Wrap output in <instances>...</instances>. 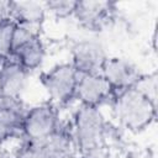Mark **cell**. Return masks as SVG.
I'll return each instance as SVG.
<instances>
[{
    "label": "cell",
    "mask_w": 158,
    "mask_h": 158,
    "mask_svg": "<svg viewBox=\"0 0 158 158\" xmlns=\"http://www.w3.org/2000/svg\"><path fill=\"white\" fill-rule=\"evenodd\" d=\"M57 126L58 116L56 109L49 104H42L25 114L22 132L30 139L42 141L53 136Z\"/></svg>",
    "instance_id": "obj_5"
},
{
    "label": "cell",
    "mask_w": 158,
    "mask_h": 158,
    "mask_svg": "<svg viewBox=\"0 0 158 158\" xmlns=\"http://www.w3.org/2000/svg\"><path fill=\"white\" fill-rule=\"evenodd\" d=\"M6 19H11V14H10V2H4L0 1V22L6 20Z\"/></svg>",
    "instance_id": "obj_15"
},
{
    "label": "cell",
    "mask_w": 158,
    "mask_h": 158,
    "mask_svg": "<svg viewBox=\"0 0 158 158\" xmlns=\"http://www.w3.org/2000/svg\"><path fill=\"white\" fill-rule=\"evenodd\" d=\"M75 137L83 149H91L102 138L105 122L98 107L81 106L75 115Z\"/></svg>",
    "instance_id": "obj_3"
},
{
    "label": "cell",
    "mask_w": 158,
    "mask_h": 158,
    "mask_svg": "<svg viewBox=\"0 0 158 158\" xmlns=\"http://www.w3.org/2000/svg\"><path fill=\"white\" fill-rule=\"evenodd\" d=\"M27 73L14 58H7L0 69V94L17 99L26 85Z\"/></svg>",
    "instance_id": "obj_8"
},
{
    "label": "cell",
    "mask_w": 158,
    "mask_h": 158,
    "mask_svg": "<svg viewBox=\"0 0 158 158\" xmlns=\"http://www.w3.org/2000/svg\"><path fill=\"white\" fill-rule=\"evenodd\" d=\"M10 14L15 22L40 26L44 19V7L35 1L10 2Z\"/></svg>",
    "instance_id": "obj_11"
},
{
    "label": "cell",
    "mask_w": 158,
    "mask_h": 158,
    "mask_svg": "<svg viewBox=\"0 0 158 158\" xmlns=\"http://www.w3.org/2000/svg\"><path fill=\"white\" fill-rule=\"evenodd\" d=\"M78 80V72L69 63L54 65L42 75V84L52 100L67 102L74 98Z\"/></svg>",
    "instance_id": "obj_2"
},
{
    "label": "cell",
    "mask_w": 158,
    "mask_h": 158,
    "mask_svg": "<svg viewBox=\"0 0 158 158\" xmlns=\"http://www.w3.org/2000/svg\"><path fill=\"white\" fill-rule=\"evenodd\" d=\"M77 1H49L47 7L58 17H67L74 14Z\"/></svg>",
    "instance_id": "obj_14"
},
{
    "label": "cell",
    "mask_w": 158,
    "mask_h": 158,
    "mask_svg": "<svg viewBox=\"0 0 158 158\" xmlns=\"http://www.w3.org/2000/svg\"><path fill=\"white\" fill-rule=\"evenodd\" d=\"M101 74L115 93L135 88L142 77L132 63L122 58H107L102 65Z\"/></svg>",
    "instance_id": "obj_6"
},
{
    "label": "cell",
    "mask_w": 158,
    "mask_h": 158,
    "mask_svg": "<svg viewBox=\"0 0 158 158\" xmlns=\"http://www.w3.org/2000/svg\"><path fill=\"white\" fill-rule=\"evenodd\" d=\"M11 58H14L27 72L37 69L42 64L44 58V46L40 36L30 40L28 42L15 49L11 54Z\"/></svg>",
    "instance_id": "obj_9"
},
{
    "label": "cell",
    "mask_w": 158,
    "mask_h": 158,
    "mask_svg": "<svg viewBox=\"0 0 158 158\" xmlns=\"http://www.w3.org/2000/svg\"><path fill=\"white\" fill-rule=\"evenodd\" d=\"M25 114L21 106H9L0 109V141L15 136L22 131Z\"/></svg>",
    "instance_id": "obj_12"
},
{
    "label": "cell",
    "mask_w": 158,
    "mask_h": 158,
    "mask_svg": "<svg viewBox=\"0 0 158 158\" xmlns=\"http://www.w3.org/2000/svg\"><path fill=\"white\" fill-rule=\"evenodd\" d=\"M104 48L94 41H81L73 48V67L78 73L98 74L101 73L106 60Z\"/></svg>",
    "instance_id": "obj_7"
},
{
    "label": "cell",
    "mask_w": 158,
    "mask_h": 158,
    "mask_svg": "<svg viewBox=\"0 0 158 158\" xmlns=\"http://www.w3.org/2000/svg\"><path fill=\"white\" fill-rule=\"evenodd\" d=\"M114 107L121 123L135 131L146 128L156 117V104L136 88L117 91Z\"/></svg>",
    "instance_id": "obj_1"
},
{
    "label": "cell",
    "mask_w": 158,
    "mask_h": 158,
    "mask_svg": "<svg viewBox=\"0 0 158 158\" xmlns=\"http://www.w3.org/2000/svg\"><path fill=\"white\" fill-rule=\"evenodd\" d=\"M111 4L99 1H77L74 15L86 27H96L102 23L110 11Z\"/></svg>",
    "instance_id": "obj_10"
},
{
    "label": "cell",
    "mask_w": 158,
    "mask_h": 158,
    "mask_svg": "<svg viewBox=\"0 0 158 158\" xmlns=\"http://www.w3.org/2000/svg\"><path fill=\"white\" fill-rule=\"evenodd\" d=\"M115 94L116 93L101 73H78L74 98L78 99L84 106L98 107L109 99H114Z\"/></svg>",
    "instance_id": "obj_4"
},
{
    "label": "cell",
    "mask_w": 158,
    "mask_h": 158,
    "mask_svg": "<svg viewBox=\"0 0 158 158\" xmlns=\"http://www.w3.org/2000/svg\"><path fill=\"white\" fill-rule=\"evenodd\" d=\"M16 22L12 19H6L0 22V58L7 59L12 53V37Z\"/></svg>",
    "instance_id": "obj_13"
}]
</instances>
